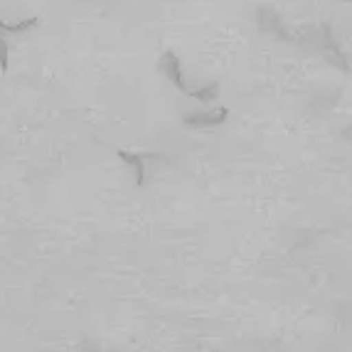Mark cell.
<instances>
[{
  "label": "cell",
  "instance_id": "1",
  "mask_svg": "<svg viewBox=\"0 0 352 352\" xmlns=\"http://www.w3.org/2000/svg\"><path fill=\"white\" fill-rule=\"evenodd\" d=\"M229 111L224 106L219 109H210V111H190L185 113L182 124L190 126V129H214V126H222L227 121Z\"/></svg>",
  "mask_w": 352,
  "mask_h": 352
},
{
  "label": "cell",
  "instance_id": "2",
  "mask_svg": "<svg viewBox=\"0 0 352 352\" xmlns=\"http://www.w3.org/2000/svg\"><path fill=\"white\" fill-rule=\"evenodd\" d=\"M160 69H163V74L170 79V84L177 89V91L190 96V87H188V82H185V74H182L180 57H177L173 50H165L163 52V57H160Z\"/></svg>",
  "mask_w": 352,
  "mask_h": 352
},
{
  "label": "cell",
  "instance_id": "3",
  "mask_svg": "<svg viewBox=\"0 0 352 352\" xmlns=\"http://www.w3.org/2000/svg\"><path fill=\"white\" fill-rule=\"evenodd\" d=\"M116 155L124 160L126 165H131V168H133L135 185H143V182H146V168H143V163H146V155H141V153H131V151H118Z\"/></svg>",
  "mask_w": 352,
  "mask_h": 352
},
{
  "label": "cell",
  "instance_id": "4",
  "mask_svg": "<svg viewBox=\"0 0 352 352\" xmlns=\"http://www.w3.org/2000/svg\"><path fill=\"white\" fill-rule=\"evenodd\" d=\"M37 25H40V20L37 18H25L20 20V23H6V20H0V32L3 35H25V32H30V30H35Z\"/></svg>",
  "mask_w": 352,
  "mask_h": 352
},
{
  "label": "cell",
  "instance_id": "5",
  "mask_svg": "<svg viewBox=\"0 0 352 352\" xmlns=\"http://www.w3.org/2000/svg\"><path fill=\"white\" fill-rule=\"evenodd\" d=\"M219 96V84H207V87L200 89H190V99H197L202 104H210Z\"/></svg>",
  "mask_w": 352,
  "mask_h": 352
},
{
  "label": "cell",
  "instance_id": "6",
  "mask_svg": "<svg viewBox=\"0 0 352 352\" xmlns=\"http://www.w3.org/2000/svg\"><path fill=\"white\" fill-rule=\"evenodd\" d=\"M8 54H10V50H8V40H6V35L0 32V72H3V74L8 72Z\"/></svg>",
  "mask_w": 352,
  "mask_h": 352
}]
</instances>
